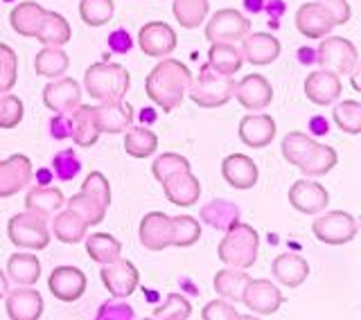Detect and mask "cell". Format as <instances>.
I'll list each match as a JSON object with an SVG mask.
<instances>
[{
    "label": "cell",
    "mask_w": 361,
    "mask_h": 320,
    "mask_svg": "<svg viewBox=\"0 0 361 320\" xmlns=\"http://www.w3.org/2000/svg\"><path fill=\"white\" fill-rule=\"evenodd\" d=\"M190 82L192 73L185 63H180L178 59H163L147 77L145 88L154 104L169 113L185 99Z\"/></svg>",
    "instance_id": "6da1fadb"
},
{
    "label": "cell",
    "mask_w": 361,
    "mask_h": 320,
    "mask_svg": "<svg viewBox=\"0 0 361 320\" xmlns=\"http://www.w3.org/2000/svg\"><path fill=\"white\" fill-rule=\"evenodd\" d=\"M259 248V235L253 226L235 221L226 230L221 244L217 248V255L226 266L231 269H248L255 264Z\"/></svg>",
    "instance_id": "7a4b0ae2"
},
{
    "label": "cell",
    "mask_w": 361,
    "mask_h": 320,
    "mask_svg": "<svg viewBox=\"0 0 361 320\" xmlns=\"http://www.w3.org/2000/svg\"><path fill=\"white\" fill-rule=\"evenodd\" d=\"M131 84V75L120 63H93L84 75L86 93L97 101L124 99Z\"/></svg>",
    "instance_id": "3957f363"
},
{
    "label": "cell",
    "mask_w": 361,
    "mask_h": 320,
    "mask_svg": "<svg viewBox=\"0 0 361 320\" xmlns=\"http://www.w3.org/2000/svg\"><path fill=\"white\" fill-rule=\"evenodd\" d=\"M233 90H235V79L212 70L206 63L197 77H192L188 95L201 109H217V106L228 104L233 99Z\"/></svg>",
    "instance_id": "277c9868"
},
{
    "label": "cell",
    "mask_w": 361,
    "mask_h": 320,
    "mask_svg": "<svg viewBox=\"0 0 361 320\" xmlns=\"http://www.w3.org/2000/svg\"><path fill=\"white\" fill-rule=\"evenodd\" d=\"M7 237L16 248L27 250H43L50 246V230H48V216L25 210L14 214L7 226Z\"/></svg>",
    "instance_id": "5b68a950"
},
{
    "label": "cell",
    "mask_w": 361,
    "mask_h": 320,
    "mask_svg": "<svg viewBox=\"0 0 361 320\" xmlns=\"http://www.w3.org/2000/svg\"><path fill=\"white\" fill-rule=\"evenodd\" d=\"M319 45V63L325 70H332L336 75H353L357 70L359 52L353 41L343 37H323Z\"/></svg>",
    "instance_id": "8992f818"
},
{
    "label": "cell",
    "mask_w": 361,
    "mask_h": 320,
    "mask_svg": "<svg viewBox=\"0 0 361 320\" xmlns=\"http://www.w3.org/2000/svg\"><path fill=\"white\" fill-rule=\"evenodd\" d=\"M357 219L353 214L341 212V210H332L321 214L319 219L312 223V230L316 239L323 244L330 246H343L348 242H353L357 235Z\"/></svg>",
    "instance_id": "52a82bcc"
},
{
    "label": "cell",
    "mask_w": 361,
    "mask_h": 320,
    "mask_svg": "<svg viewBox=\"0 0 361 320\" xmlns=\"http://www.w3.org/2000/svg\"><path fill=\"white\" fill-rule=\"evenodd\" d=\"M251 32V23L237 9H219L206 25V39L210 43H235Z\"/></svg>",
    "instance_id": "ba28073f"
},
{
    "label": "cell",
    "mask_w": 361,
    "mask_h": 320,
    "mask_svg": "<svg viewBox=\"0 0 361 320\" xmlns=\"http://www.w3.org/2000/svg\"><path fill=\"white\" fill-rule=\"evenodd\" d=\"M102 282L109 289L113 298H129V295L138 289L140 273L129 259H113L109 264H102Z\"/></svg>",
    "instance_id": "9c48e42d"
},
{
    "label": "cell",
    "mask_w": 361,
    "mask_h": 320,
    "mask_svg": "<svg viewBox=\"0 0 361 320\" xmlns=\"http://www.w3.org/2000/svg\"><path fill=\"white\" fill-rule=\"evenodd\" d=\"M138 45L147 56L163 59V56H169L176 50V32L169 27L167 23L152 20V23H147L145 27H140Z\"/></svg>",
    "instance_id": "30bf717a"
},
{
    "label": "cell",
    "mask_w": 361,
    "mask_h": 320,
    "mask_svg": "<svg viewBox=\"0 0 361 320\" xmlns=\"http://www.w3.org/2000/svg\"><path fill=\"white\" fill-rule=\"evenodd\" d=\"M32 160L23 154H14L7 160H0V199H9L18 194L32 180Z\"/></svg>",
    "instance_id": "8fae6325"
},
{
    "label": "cell",
    "mask_w": 361,
    "mask_h": 320,
    "mask_svg": "<svg viewBox=\"0 0 361 320\" xmlns=\"http://www.w3.org/2000/svg\"><path fill=\"white\" fill-rule=\"evenodd\" d=\"M43 104L54 113H73L82 104V86H79L73 77L54 79L43 88Z\"/></svg>",
    "instance_id": "7c38bea8"
},
{
    "label": "cell",
    "mask_w": 361,
    "mask_h": 320,
    "mask_svg": "<svg viewBox=\"0 0 361 320\" xmlns=\"http://www.w3.org/2000/svg\"><path fill=\"white\" fill-rule=\"evenodd\" d=\"M233 97L240 101L246 111H264L274 99V88L264 75H246L242 82L235 84Z\"/></svg>",
    "instance_id": "4fadbf2b"
},
{
    "label": "cell",
    "mask_w": 361,
    "mask_h": 320,
    "mask_svg": "<svg viewBox=\"0 0 361 320\" xmlns=\"http://www.w3.org/2000/svg\"><path fill=\"white\" fill-rule=\"evenodd\" d=\"M296 27L302 37L307 39H323L327 37L334 27L336 20L330 14V9L321 3H305L300 5V9L296 11Z\"/></svg>",
    "instance_id": "5bb4252c"
},
{
    "label": "cell",
    "mask_w": 361,
    "mask_h": 320,
    "mask_svg": "<svg viewBox=\"0 0 361 320\" xmlns=\"http://www.w3.org/2000/svg\"><path fill=\"white\" fill-rule=\"evenodd\" d=\"M242 302L253 314L274 316L282 304V293L269 280H251L248 278L244 293H242Z\"/></svg>",
    "instance_id": "9a60e30c"
},
{
    "label": "cell",
    "mask_w": 361,
    "mask_h": 320,
    "mask_svg": "<svg viewBox=\"0 0 361 320\" xmlns=\"http://www.w3.org/2000/svg\"><path fill=\"white\" fill-rule=\"evenodd\" d=\"M86 276L75 266H56L48 278V289L61 302H75L86 293Z\"/></svg>",
    "instance_id": "2e32d148"
},
{
    "label": "cell",
    "mask_w": 361,
    "mask_h": 320,
    "mask_svg": "<svg viewBox=\"0 0 361 320\" xmlns=\"http://www.w3.org/2000/svg\"><path fill=\"white\" fill-rule=\"evenodd\" d=\"M161 185H163L167 201L178 205V208H190V205H195L201 197V183L190 169L176 171V174L167 176Z\"/></svg>",
    "instance_id": "e0dca14e"
},
{
    "label": "cell",
    "mask_w": 361,
    "mask_h": 320,
    "mask_svg": "<svg viewBox=\"0 0 361 320\" xmlns=\"http://www.w3.org/2000/svg\"><path fill=\"white\" fill-rule=\"evenodd\" d=\"M289 203L302 214H319L330 203V194L314 180H296L289 190Z\"/></svg>",
    "instance_id": "ac0fdd59"
},
{
    "label": "cell",
    "mask_w": 361,
    "mask_h": 320,
    "mask_svg": "<svg viewBox=\"0 0 361 320\" xmlns=\"http://www.w3.org/2000/svg\"><path fill=\"white\" fill-rule=\"evenodd\" d=\"M341 75H336L332 70H316L312 73L307 79H305V95H307L310 101L319 106H327L341 97Z\"/></svg>",
    "instance_id": "d6986e66"
},
{
    "label": "cell",
    "mask_w": 361,
    "mask_h": 320,
    "mask_svg": "<svg viewBox=\"0 0 361 320\" xmlns=\"http://www.w3.org/2000/svg\"><path fill=\"white\" fill-rule=\"evenodd\" d=\"M140 244L147 250H165L172 246V216L149 212L140 221Z\"/></svg>",
    "instance_id": "ffe728a7"
},
{
    "label": "cell",
    "mask_w": 361,
    "mask_h": 320,
    "mask_svg": "<svg viewBox=\"0 0 361 320\" xmlns=\"http://www.w3.org/2000/svg\"><path fill=\"white\" fill-rule=\"evenodd\" d=\"M242 56L253 66H269L280 56V41L269 32H253L242 39Z\"/></svg>",
    "instance_id": "44dd1931"
},
{
    "label": "cell",
    "mask_w": 361,
    "mask_h": 320,
    "mask_svg": "<svg viewBox=\"0 0 361 320\" xmlns=\"http://www.w3.org/2000/svg\"><path fill=\"white\" fill-rule=\"evenodd\" d=\"M95 120L99 133H122L133 122V106L124 99L102 101L99 106H95Z\"/></svg>",
    "instance_id": "7402d4cb"
},
{
    "label": "cell",
    "mask_w": 361,
    "mask_h": 320,
    "mask_svg": "<svg viewBox=\"0 0 361 320\" xmlns=\"http://www.w3.org/2000/svg\"><path fill=\"white\" fill-rule=\"evenodd\" d=\"M7 316L11 320H39L43 316V298L39 291L30 287H18L5 295Z\"/></svg>",
    "instance_id": "603a6c76"
},
{
    "label": "cell",
    "mask_w": 361,
    "mask_h": 320,
    "mask_svg": "<svg viewBox=\"0 0 361 320\" xmlns=\"http://www.w3.org/2000/svg\"><path fill=\"white\" fill-rule=\"evenodd\" d=\"M221 174L231 187L248 190L257 183L259 171H257V165L253 163V158H248L246 154H231L224 158Z\"/></svg>",
    "instance_id": "cb8c5ba5"
},
{
    "label": "cell",
    "mask_w": 361,
    "mask_h": 320,
    "mask_svg": "<svg viewBox=\"0 0 361 320\" xmlns=\"http://www.w3.org/2000/svg\"><path fill=\"white\" fill-rule=\"evenodd\" d=\"M240 138L246 147L262 149V147L271 144V140L276 138V120L267 116V113L244 116L240 122Z\"/></svg>",
    "instance_id": "d4e9b609"
},
{
    "label": "cell",
    "mask_w": 361,
    "mask_h": 320,
    "mask_svg": "<svg viewBox=\"0 0 361 320\" xmlns=\"http://www.w3.org/2000/svg\"><path fill=\"white\" fill-rule=\"evenodd\" d=\"M71 116V135L77 147H93L99 138V127H97V120H95V106H86V104H79Z\"/></svg>",
    "instance_id": "484cf974"
},
{
    "label": "cell",
    "mask_w": 361,
    "mask_h": 320,
    "mask_svg": "<svg viewBox=\"0 0 361 320\" xmlns=\"http://www.w3.org/2000/svg\"><path fill=\"white\" fill-rule=\"evenodd\" d=\"M45 11L48 9L39 3H34V0H25V3L16 5L9 14L11 30H14L16 34H20V37L34 39L39 27H41L43 18H45Z\"/></svg>",
    "instance_id": "4316f807"
},
{
    "label": "cell",
    "mask_w": 361,
    "mask_h": 320,
    "mask_svg": "<svg viewBox=\"0 0 361 320\" xmlns=\"http://www.w3.org/2000/svg\"><path fill=\"white\" fill-rule=\"evenodd\" d=\"M271 273H274L276 280L285 284V287L296 289V287H300L305 280H307V276H310V264L300 255L287 253V255H278L274 259Z\"/></svg>",
    "instance_id": "83f0119b"
},
{
    "label": "cell",
    "mask_w": 361,
    "mask_h": 320,
    "mask_svg": "<svg viewBox=\"0 0 361 320\" xmlns=\"http://www.w3.org/2000/svg\"><path fill=\"white\" fill-rule=\"evenodd\" d=\"M7 278L14 280L18 287H32L41 278V261L32 253H14L7 259Z\"/></svg>",
    "instance_id": "f1b7e54d"
},
{
    "label": "cell",
    "mask_w": 361,
    "mask_h": 320,
    "mask_svg": "<svg viewBox=\"0 0 361 320\" xmlns=\"http://www.w3.org/2000/svg\"><path fill=\"white\" fill-rule=\"evenodd\" d=\"M88 223L73 210H63V212H54L52 219V235L63 244H79L86 237Z\"/></svg>",
    "instance_id": "f546056e"
},
{
    "label": "cell",
    "mask_w": 361,
    "mask_h": 320,
    "mask_svg": "<svg viewBox=\"0 0 361 320\" xmlns=\"http://www.w3.org/2000/svg\"><path fill=\"white\" fill-rule=\"evenodd\" d=\"M63 203H66L63 192L52 185L32 187L25 197V208L43 216H52L54 212H59L63 208Z\"/></svg>",
    "instance_id": "4dcf8cb0"
},
{
    "label": "cell",
    "mask_w": 361,
    "mask_h": 320,
    "mask_svg": "<svg viewBox=\"0 0 361 320\" xmlns=\"http://www.w3.org/2000/svg\"><path fill=\"white\" fill-rule=\"evenodd\" d=\"M244 56L242 50L235 48V43H210L208 50V66L221 75L233 77L242 68Z\"/></svg>",
    "instance_id": "1f68e13d"
},
{
    "label": "cell",
    "mask_w": 361,
    "mask_h": 320,
    "mask_svg": "<svg viewBox=\"0 0 361 320\" xmlns=\"http://www.w3.org/2000/svg\"><path fill=\"white\" fill-rule=\"evenodd\" d=\"M37 41L43 45H52V48H61L68 41L73 39V30L68 25V20L56 14V11H45V18L41 23V27L37 32Z\"/></svg>",
    "instance_id": "d6a6232c"
},
{
    "label": "cell",
    "mask_w": 361,
    "mask_h": 320,
    "mask_svg": "<svg viewBox=\"0 0 361 320\" xmlns=\"http://www.w3.org/2000/svg\"><path fill=\"white\" fill-rule=\"evenodd\" d=\"M316 147H319V142L312 140L310 135H305L300 131H291L285 135V140H282V156H285L289 165L300 169L312 158Z\"/></svg>",
    "instance_id": "836d02e7"
},
{
    "label": "cell",
    "mask_w": 361,
    "mask_h": 320,
    "mask_svg": "<svg viewBox=\"0 0 361 320\" xmlns=\"http://www.w3.org/2000/svg\"><path fill=\"white\" fill-rule=\"evenodd\" d=\"M248 282V276L244 273V269H224L217 271L214 276V291H217L224 300H233V302H242V293Z\"/></svg>",
    "instance_id": "e575fe53"
},
{
    "label": "cell",
    "mask_w": 361,
    "mask_h": 320,
    "mask_svg": "<svg viewBox=\"0 0 361 320\" xmlns=\"http://www.w3.org/2000/svg\"><path fill=\"white\" fill-rule=\"evenodd\" d=\"M84 239H86V253L90 255V259L97 261V264H109V261L118 259L122 255V244L109 233H95Z\"/></svg>",
    "instance_id": "d590c367"
},
{
    "label": "cell",
    "mask_w": 361,
    "mask_h": 320,
    "mask_svg": "<svg viewBox=\"0 0 361 320\" xmlns=\"http://www.w3.org/2000/svg\"><path fill=\"white\" fill-rule=\"evenodd\" d=\"M68 66H71V59L61 48H52V45H45V48L37 54L34 59V70L41 77H48V79H56L61 77Z\"/></svg>",
    "instance_id": "8d00e7d4"
},
{
    "label": "cell",
    "mask_w": 361,
    "mask_h": 320,
    "mask_svg": "<svg viewBox=\"0 0 361 320\" xmlns=\"http://www.w3.org/2000/svg\"><path fill=\"white\" fill-rule=\"evenodd\" d=\"M63 205L68 210L77 212L88 226H97L104 221V216H106V205H102L95 197H90L86 192L75 194V197H71Z\"/></svg>",
    "instance_id": "74e56055"
},
{
    "label": "cell",
    "mask_w": 361,
    "mask_h": 320,
    "mask_svg": "<svg viewBox=\"0 0 361 320\" xmlns=\"http://www.w3.org/2000/svg\"><path fill=\"white\" fill-rule=\"evenodd\" d=\"M208 0H174V18L180 23V27L195 30L199 27L208 16Z\"/></svg>",
    "instance_id": "f35d334b"
},
{
    "label": "cell",
    "mask_w": 361,
    "mask_h": 320,
    "mask_svg": "<svg viewBox=\"0 0 361 320\" xmlns=\"http://www.w3.org/2000/svg\"><path fill=\"white\" fill-rule=\"evenodd\" d=\"M124 149L133 158H149L158 149V135L152 129L145 127H133L127 131L124 138Z\"/></svg>",
    "instance_id": "ab89813d"
},
{
    "label": "cell",
    "mask_w": 361,
    "mask_h": 320,
    "mask_svg": "<svg viewBox=\"0 0 361 320\" xmlns=\"http://www.w3.org/2000/svg\"><path fill=\"white\" fill-rule=\"evenodd\" d=\"M201 237V226L195 216L180 214L172 216V246L188 248L192 244H197Z\"/></svg>",
    "instance_id": "60d3db41"
},
{
    "label": "cell",
    "mask_w": 361,
    "mask_h": 320,
    "mask_svg": "<svg viewBox=\"0 0 361 320\" xmlns=\"http://www.w3.org/2000/svg\"><path fill=\"white\" fill-rule=\"evenodd\" d=\"M79 16L90 27H102L113 18V0H82Z\"/></svg>",
    "instance_id": "b9f144b4"
},
{
    "label": "cell",
    "mask_w": 361,
    "mask_h": 320,
    "mask_svg": "<svg viewBox=\"0 0 361 320\" xmlns=\"http://www.w3.org/2000/svg\"><path fill=\"white\" fill-rule=\"evenodd\" d=\"M334 122L343 133H361V104L357 99H345L334 109Z\"/></svg>",
    "instance_id": "7bdbcfd3"
},
{
    "label": "cell",
    "mask_w": 361,
    "mask_h": 320,
    "mask_svg": "<svg viewBox=\"0 0 361 320\" xmlns=\"http://www.w3.org/2000/svg\"><path fill=\"white\" fill-rule=\"evenodd\" d=\"M336 163H338V156H336V152L332 149V147L319 144V147H316V152L312 154V158L300 167V171L305 176H323L332 167H336Z\"/></svg>",
    "instance_id": "ee69618b"
},
{
    "label": "cell",
    "mask_w": 361,
    "mask_h": 320,
    "mask_svg": "<svg viewBox=\"0 0 361 320\" xmlns=\"http://www.w3.org/2000/svg\"><path fill=\"white\" fill-rule=\"evenodd\" d=\"M18 79V56L9 45L0 43V95L9 93Z\"/></svg>",
    "instance_id": "f6af8a7d"
},
{
    "label": "cell",
    "mask_w": 361,
    "mask_h": 320,
    "mask_svg": "<svg viewBox=\"0 0 361 320\" xmlns=\"http://www.w3.org/2000/svg\"><path fill=\"white\" fill-rule=\"evenodd\" d=\"M203 219H206L212 228H224V230H228V228L237 221V212L235 205H231L228 201H212L208 208H203Z\"/></svg>",
    "instance_id": "bcb514c9"
},
{
    "label": "cell",
    "mask_w": 361,
    "mask_h": 320,
    "mask_svg": "<svg viewBox=\"0 0 361 320\" xmlns=\"http://www.w3.org/2000/svg\"><path fill=\"white\" fill-rule=\"evenodd\" d=\"M190 316H192V307L178 293H169L165 304H161L154 312V318H165V320H188Z\"/></svg>",
    "instance_id": "7dc6e473"
},
{
    "label": "cell",
    "mask_w": 361,
    "mask_h": 320,
    "mask_svg": "<svg viewBox=\"0 0 361 320\" xmlns=\"http://www.w3.org/2000/svg\"><path fill=\"white\" fill-rule=\"evenodd\" d=\"M23 120V101L16 95L5 93L0 97V129H14Z\"/></svg>",
    "instance_id": "c3c4849f"
},
{
    "label": "cell",
    "mask_w": 361,
    "mask_h": 320,
    "mask_svg": "<svg viewBox=\"0 0 361 320\" xmlns=\"http://www.w3.org/2000/svg\"><path fill=\"white\" fill-rule=\"evenodd\" d=\"M183 169H190V163H188V158L178 156V154H163V156H158L154 167H152L154 178L158 183H163L167 176H172V174H176V171H183Z\"/></svg>",
    "instance_id": "681fc988"
},
{
    "label": "cell",
    "mask_w": 361,
    "mask_h": 320,
    "mask_svg": "<svg viewBox=\"0 0 361 320\" xmlns=\"http://www.w3.org/2000/svg\"><path fill=\"white\" fill-rule=\"evenodd\" d=\"M82 192L90 194V197H95L102 205H111V185L104 174H99V171H90L86 176L84 185H82Z\"/></svg>",
    "instance_id": "f907efd6"
},
{
    "label": "cell",
    "mask_w": 361,
    "mask_h": 320,
    "mask_svg": "<svg viewBox=\"0 0 361 320\" xmlns=\"http://www.w3.org/2000/svg\"><path fill=\"white\" fill-rule=\"evenodd\" d=\"M201 318L203 320H237L242 316L237 314V309L233 304L224 302V300H212V302H208L206 307H203Z\"/></svg>",
    "instance_id": "816d5d0a"
},
{
    "label": "cell",
    "mask_w": 361,
    "mask_h": 320,
    "mask_svg": "<svg viewBox=\"0 0 361 320\" xmlns=\"http://www.w3.org/2000/svg\"><path fill=\"white\" fill-rule=\"evenodd\" d=\"M54 171H56V176L68 180V178H73L77 171H79V160L75 156L73 149H66L61 154H56L54 158Z\"/></svg>",
    "instance_id": "f5cc1de1"
},
{
    "label": "cell",
    "mask_w": 361,
    "mask_h": 320,
    "mask_svg": "<svg viewBox=\"0 0 361 320\" xmlns=\"http://www.w3.org/2000/svg\"><path fill=\"white\" fill-rule=\"evenodd\" d=\"M319 3L330 9V14L334 16L336 25H343V23L350 20V14H353V11H350L348 0H319Z\"/></svg>",
    "instance_id": "db71d44e"
},
{
    "label": "cell",
    "mask_w": 361,
    "mask_h": 320,
    "mask_svg": "<svg viewBox=\"0 0 361 320\" xmlns=\"http://www.w3.org/2000/svg\"><path fill=\"white\" fill-rule=\"evenodd\" d=\"M7 291H9V278L0 271V298H5Z\"/></svg>",
    "instance_id": "11a10c76"
}]
</instances>
